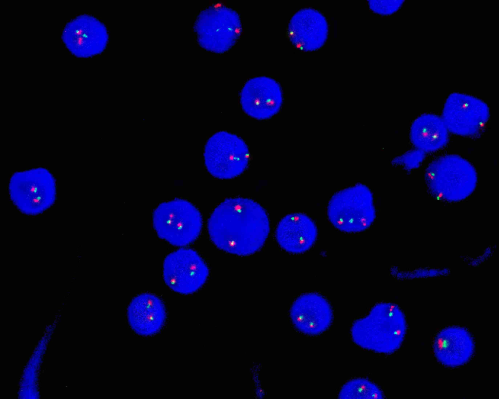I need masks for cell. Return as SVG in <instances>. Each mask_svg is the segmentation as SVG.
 Listing matches in <instances>:
<instances>
[{
	"label": "cell",
	"instance_id": "obj_19",
	"mask_svg": "<svg viewBox=\"0 0 499 399\" xmlns=\"http://www.w3.org/2000/svg\"><path fill=\"white\" fill-rule=\"evenodd\" d=\"M340 399H383L384 393L374 383L365 379L356 378L348 380L340 389Z\"/></svg>",
	"mask_w": 499,
	"mask_h": 399
},
{
	"label": "cell",
	"instance_id": "obj_9",
	"mask_svg": "<svg viewBox=\"0 0 499 399\" xmlns=\"http://www.w3.org/2000/svg\"><path fill=\"white\" fill-rule=\"evenodd\" d=\"M209 276L208 267L195 250L179 249L167 256L163 265V277L172 290L181 294L199 289Z\"/></svg>",
	"mask_w": 499,
	"mask_h": 399
},
{
	"label": "cell",
	"instance_id": "obj_5",
	"mask_svg": "<svg viewBox=\"0 0 499 399\" xmlns=\"http://www.w3.org/2000/svg\"><path fill=\"white\" fill-rule=\"evenodd\" d=\"M152 221L158 237L177 247L194 242L202 227L200 211L191 202L182 199L159 204L154 211Z\"/></svg>",
	"mask_w": 499,
	"mask_h": 399
},
{
	"label": "cell",
	"instance_id": "obj_15",
	"mask_svg": "<svg viewBox=\"0 0 499 399\" xmlns=\"http://www.w3.org/2000/svg\"><path fill=\"white\" fill-rule=\"evenodd\" d=\"M433 347L437 360L451 367L467 363L475 349L470 333L465 328L459 326L447 327L438 332L434 339Z\"/></svg>",
	"mask_w": 499,
	"mask_h": 399
},
{
	"label": "cell",
	"instance_id": "obj_16",
	"mask_svg": "<svg viewBox=\"0 0 499 399\" xmlns=\"http://www.w3.org/2000/svg\"><path fill=\"white\" fill-rule=\"evenodd\" d=\"M318 235L317 228L307 214H289L278 224L275 236L280 246L287 252L299 254L309 249Z\"/></svg>",
	"mask_w": 499,
	"mask_h": 399
},
{
	"label": "cell",
	"instance_id": "obj_2",
	"mask_svg": "<svg viewBox=\"0 0 499 399\" xmlns=\"http://www.w3.org/2000/svg\"><path fill=\"white\" fill-rule=\"evenodd\" d=\"M406 331L404 315L397 305L380 303L353 323L350 334L359 346L375 353L391 354L401 346Z\"/></svg>",
	"mask_w": 499,
	"mask_h": 399
},
{
	"label": "cell",
	"instance_id": "obj_14",
	"mask_svg": "<svg viewBox=\"0 0 499 399\" xmlns=\"http://www.w3.org/2000/svg\"><path fill=\"white\" fill-rule=\"evenodd\" d=\"M287 33L288 39L295 47L305 52L314 51L326 43L328 35V23L318 11L305 8L292 16Z\"/></svg>",
	"mask_w": 499,
	"mask_h": 399
},
{
	"label": "cell",
	"instance_id": "obj_6",
	"mask_svg": "<svg viewBox=\"0 0 499 399\" xmlns=\"http://www.w3.org/2000/svg\"><path fill=\"white\" fill-rule=\"evenodd\" d=\"M10 198L22 213L35 215L42 213L54 203L56 181L44 168H37L14 173L8 184Z\"/></svg>",
	"mask_w": 499,
	"mask_h": 399
},
{
	"label": "cell",
	"instance_id": "obj_20",
	"mask_svg": "<svg viewBox=\"0 0 499 399\" xmlns=\"http://www.w3.org/2000/svg\"><path fill=\"white\" fill-rule=\"evenodd\" d=\"M424 152L419 150L409 151L395 158L393 163L410 170L419 166L424 158Z\"/></svg>",
	"mask_w": 499,
	"mask_h": 399
},
{
	"label": "cell",
	"instance_id": "obj_12",
	"mask_svg": "<svg viewBox=\"0 0 499 399\" xmlns=\"http://www.w3.org/2000/svg\"><path fill=\"white\" fill-rule=\"evenodd\" d=\"M244 112L258 120L272 117L280 111L283 103L281 86L274 79L264 76L253 77L246 82L240 95Z\"/></svg>",
	"mask_w": 499,
	"mask_h": 399
},
{
	"label": "cell",
	"instance_id": "obj_1",
	"mask_svg": "<svg viewBox=\"0 0 499 399\" xmlns=\"http://www.w3.org/2000/svg\"><path fill=\"white\" fill-rule=\"evenodd\" d=\"M210 237L217 247L229 253L248 256L263 247L269 231L264 209L249 198H229L214 209L208 222Z\"/></svg>",
	"mask_w": 499,
	"mask_h": 399
},
{
	"label": "cell",
	"instance_id": "obj_11",
	"mask_svg": "<svg viewBox=\"0 0 499 399\" xmlns=\"http://www.w3.org/2000/svg\"><path fill=\"white\" fill-rule=\"evenodd\" d=\"M62 39L72 54L88 58L104 50L108 34L104 24L98 19L91 15H81L66 23L62 30Z\"/></svg>",
	"mask_w": 499,
	"mask_h": 399
},
{
	"label": "cell",
	"instance_id": "obj_13",
	"mask_svg": "<svg viewBox=\"0 0 499 399\" xmlns=\"http://www.w3.org/2000/svg\"><path fill=\"white\" fill-rule=\"evenodd\" d=\"M290 317L298 331L308 336H317L329 327L333 315L327 299L319 293L311 292L295 300L290 308Z\"/></svg>",
	"mask_w": 499,
	"mask_h": 399
},
{
	"label": "cell",
	"instance_id": "obj_21",
	"mask_svg": "<svg viewBox=\"0 0 499 399\" xmlns=\"http://www.w3.org/2000/svg\"><path fill=\"white\" fill-rule=\"evenodd\" d=\"M403 0H368L370 9L376 14L388 16L397 12L401 7Z\"/></svg>",
	"mask_w": 499,
	"mask_h": 399
},
{
	"label": "cell",
	"instance_id": "obj_17",
	"mask_svg": "<svg viewBox=\"0 0 499 399\" xmlns=\"http://www.w3.org/2000/svg\"><path fill=\"white\" fill-rule=\"evenodd\" d=\"M166 317L165 306L161 300L150 293H142L134 297L127 310V318L132 329L141 336H151L159 332Z\"/></svg>",
	"mask_w": 499,
	"mask_h": 399
},
{
	"label": "cell",
	"instance_id": "obj_8",
	"mask_svg": "<svg viewBox=\"0 0 499 399\" xmlns=\"http://www.w3.org/2000/svg\"><path fill=\"white\" fill-rule=\"evenodd\" d=\"M205 165L209 173L220 179L241 174L247 168L250 153L245 141L233 133L221 131L213 134L204 148Z\"/></svg>",
	"mask_w": 499,
	"mask_h": 399
},
{
	"label": "cell",
	"instance_id": "obj_3",
	"mask_svg": "<svg viewBox=\"0 0 499 399\" xmlns=\"http://www.w3.org/2000/svg\"><path fill=\"white\" fill-rule=\"evenodd\" d=\"M424 175L429 191L437 198L447 201L465 199L474 191L477 184L474 167L457 155H445L435 159L428 165Z\"/></svg>",
	"mask_w": 499,
	"mask_h": 399
},
{
	"label": "cell",
	"instance_id": "obj_4",
	"mask_svg": "<svg viewBox=\"0 0 499 399\" xmlns=\"http://www.w3.org/2000/svg\"><path fill=\"white\" fill-rule=\"evenodd\" d=\"M326 212L329 222L340 231H364L371 226L376 217L372 192L363 184L339 190L330 198Z\"/></svg>",
	"mask_w": 499,
	"mask_h": 399
},
{
	"label": "cell",
	"instance_id": "obj_18",
	"mask_svg": "<svg viewBox=\"0 0 499 399\" xmlns=\"http://www.w3.org/2000/svg\"><path fill=\"white\" fill-rule=\"evenodd\" d=\"M448 130L441 117L432 114H424L411 124L410 138L413 145L423 152H431L443 148L448 140Z\"/></svg>",
	"mask_w": 499,
	"mask_h": 399
},
{
	"label": "cell",
	"instance_id": "obj_7",
	"mask_svg": "<svg viewBox=\"0 0 499 399\" xmlns=\"http://www.w3.org/2000/svg\"><path fill=\"white\" fill-rule=\"evenodd\" d=\"M237 13L228 7L211 6L204 9L194 24L197 40L203 48L221 54L236 43L241 32Z\"/></svg>",
	"mask_w": 499,
	"mask_h": 399
},
{
	"label": "cell",
	"instance_id": "obj_10",
	"mask_svg": "<svg viewBox=\"0 0 499 399\" xmlns=\"http://www.w3.org/2000/svg\"><path fill=\"white\" fill-rule=\"evenodd\" d=\"M490 116L488 105L472 95L453 93L447 98L442 119L449 132L461 136H473L486 125Z\"/></svg>",
	"mask_w": 499,
	"mask_h": 399
}]
</instances>
